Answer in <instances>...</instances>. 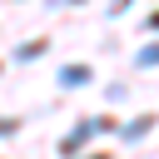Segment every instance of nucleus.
Instances as JSON below:
<instances>
[{
    "label": "nucleus",
    "mask_w": 159,
    "mask_h": 159,
    "mask_svg": "<svg viewBox=\"0 0 159 159\" xmlns=\"http://www.w3.org/2000/svg\"><path fill=\"white\" fill-rule=\"evenodd\" d=\"M99 129H109V119H84L75 134H65V139H60V154H75V149H80L89 134H99Z\"/></svg>",
    "instance_id": "1"
},
{
    "label": "nucleus",
    "mask_w": 159,
    "mask_h": 159,
    "mask_svg": "<svg viewBox=\"0 0 159 159\" xmlns=\"http://www.w3.org/2000/svg\"><path fill=\"white\" fill-rule=\"evenodd\" d=\"M60 84H70V89L75 84H89V65H65L60 70Z\"/></svg>",
    "instance_id": "2"
},
{
    "label": "nucleus",
    "mask_w": 159,
    "mask_h": 159,
    "mask_svg": "<svg viewBox=\"0 0 159 159\" xmlns=\"http://www.w3.org/2000/svg\"><path fill=\"white\" fill-rule=\"evenodd\" d=\"M134 65H139V70H144V65H159V45H149V50H139V55H134Z\"/></svg>",
    "instance_id": "3"
},
{
    "label": "nucleus",
    "mask_w": 159,
    "mask_h": 159,
    "mask_svg": "<svg viewBox=\"0 0 159 159\" xmlns=\"http://www.w3.org/2000/svg\"><path fill=\"white\" fill-rule=\"evenodd\" d=\"M144 129H149V119H129V124H124V139H139Z\"/></svg>",
    "instance_id": "4"
},
{
    "label": "nucleus",
    "mask_w": 159,
    "mask_h": 159,
    "mask_svg": "<svg viewBox=\"0 0 159 159\" xmlns=\"http://www.w3.org/2000/svg\"><path fill=\"white\" fill-rule=\"evenodd\" d=\"M89 159H104V154H89Z\"/></svg>",
    "instance_id": "5"
}]
</instances>
